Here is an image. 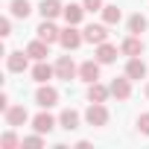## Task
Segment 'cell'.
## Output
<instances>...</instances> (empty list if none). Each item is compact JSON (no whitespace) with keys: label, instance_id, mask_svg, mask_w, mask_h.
<instances>
[{"label":"cell","instance_id":"1","mask_svg":"<svg viewBox=\"0 0 149 149\" xmlns=\"http://www.w3.org/2000/svg\"><path fill=\"white\" fill-rule=\"evenodd\" d=\"M85 120H88V126H105L108 123V108L102 105V102H91L88 105V111H85Z\"/></svg>","mask_w":149,"mask_h":149},{"label":"cell","instance_id":"2","mask_svg":"<svg viewBox=\"0 0 149 149\" xmlns=\"http://www.w3.org/2000/svg\"><path fill=\"white\" fill-rule=\"evenodd\" d=\"M82 41H85V35L76 32L73 24H67V29H61V38H58V44H61L64 50H76V47H82Z\"/></svg>","mask_w":149,"mask_h":149},{"label":"cell","instance_id":"3","mask_svg":"<svg viewBox=\"0 0 149 149\" xmlns=\"http://www.w3.org/2000/svg\"><path fill=\"white\" fill-rule=\"evenodd\" d=\"M76 73H79V67L73 64V58H70V56H58V61H56V76H58V79L70 82Z\"/></svg>","mask_w":149,"mask_h":149},{"label":"cell","instance_id":"4","mask_svg":"<svg viewBox=\"0 0 149 149\" xmlns=\"http://www.w3.org/2000/svg\"><path fill=\"white\" fill-rule=\"evenodd\" d=\"M3 117H6V126H12V129H18V126H24V123L29 120V114H26L24 105H9V108L3 111Z\"/></svg>","mask_w":149,"mask_h":149},{"label":"cell","instance_id":"5","mask_svg":"<svg viewBox=\"0 0 149 149\" xmlns=\"http://www.w3.org/2000/svg\"><path fill=\"white\" fill-rule=\"evenodd\" d=\"M35 32H38V38H41V41H47V44H56V41L61 38V29H58L50 18H44V24H41Z\"/></svg>","mask_w":149,"mask_h":149},{"label":"cell","instance_id":"6","mask_svg":"<svg viewBox=\"0 0 149 149\" xmlns=\"http://www.w3.org/2000/svg\"><path fill=\"white\" fill-rule=\"evenodd\" d=\"M108 88H111V97H117V100H129L132 97V79L129 76H120V79L114 76Z\"/></svg>","mask_w":149,"mask_h":149},{"label":"cell","instance_id":"7","mask_svg":"<svg viewBox=\"0 0 149 149\" xmlns=\"http://www.w3.org/2000/svg\"><path fill=\"white\" fill-rule=\"evenodd\" d=\"M35 102H38L41 108H53V105L58 102V91L50 88V85H41V88L35 91Z\"/></svg>","mask_w":149,"mask_h":149},{"label":"cell","instance_id":"8","mask_svg":"<svg viewBox=\"0 0 149 149\" xmlns=\"http://www.w3.org/2000/svg\"><path fill=\"white\" fill-rule=\"evenodd\" d=\"M82 35H85L88 44H102V41H108V29H105L102 24H88Z\"/></svg>","mask_w":149,"mask_h":149},{"label":"cell","instance_id":"9","mask_svg":"<svg viewBox=\"0 0 149 149\" xmlns=\"http://www.w3.org/2000/svg\"><path fill=\"white\" fill-rule=\"evenodd\" d=\"M79 76L91 85V82H97L100 79V61H94V58H88V61H82L79 64Z\"/></svg>","mask_w":149,"mask_h":149},{"label":"cell","instance_id":"10","mask_svg":"<svg viewBox=\"0 0 149 149\" xmlns=\"http://www.w3.org/2000/svg\"><path fill=\"white\" fill-rule=\"evenodd\" d=\"M26 56H29V53H18V50H15V53H9L6 67H9L12 73H24V70H26V64H29V58H26Z\"/></svg>","mask_w":149,"mask_h":149},{"label":"cell","instance_id":"11","mask_svg":"<svg viewBox=\"0 0 149 149\" xmlns=\"http://www.w3.org/2000/svg\"><path fill=\"white\" fill-rule=\"evenodd\" d=\"M38 12H41V18H58V15H64V6L58 3V0H41V6H38Z\"/></svg>","mask_w":149,"mask_h":149},{"label":"cell","instance_id":"12","mask_svg":"<svg viewBox=\"0 0 149 149\" xmlns=\"http://www.w3.org/2000/svg\"><path fill=\"white\" fill-rule=\"evenodd\" d=\"M114 58H117V47H114V44H108V41L97 44V61H100V64H111Z\"/></svg>","mask_w":149,"mask_h":149},{"label":"cell","instance_id":"13","mask_svg":"<svg viewBox=\"0 0 149 149\" xmlns=\"http://www.w3.org/2000/svg\"><path fill=\"white\" fill-rule=\"evenodd\" d=\"M120 53L129 56V58H132V56H140V53H143V41H140L137 35H132V38H126V41L120 44Z\"/></svg>","mask_w":149,"mask_h":149},{"label":"cell","instance_id":"14","mask_svg":"<svg viewBox=\"0 0 149 149\" xmlns=\"http://www.w3.org/2000/svg\"><path fill=\"white\" fill-rule=\"evenodd\" d=\"M26 53H29V58H35V61H44V58L50 56V44L38 38V41H32V44L26 47Z\"/></svg>","mask_w":149,"mask_h":149},{"label":"cell","instance_id":"15","mask_svg":"<svg viewBox=\"0 0 149 149\" xmlns=\"http://www.w3.org/2000/svg\"><path fill=\"white\" fill-rule=\"evenodd\" d=\"M32 129H35V132H41V134H50V132L56 129V120H53L47 111H41V114L32 120Z\"/></svg>","mask_w":149,"mask_h":149},{"label":"cell","instance_id":"16","mask_svg":"<svg viewBox=\"0 0 149 149\" xmlns=\"http://www.w3.org/2000/svg\"><path fill=\"white\" fill-rule=\"evenodd\" d=\"M53 76H56V67H50L47 61H38V64L32 67V79H35V82H41V85H44L47 79H53Z\"/></svg>","mask_w":149,"mask_h":149},{"label":"cell","instance_id":"17","mask_svg":"<svg viewBox=\"0 0 149 149\" xmlns=\"http://www.w3.org/2000/svg\"><path fill=\"white\" fill-rule=\"evenodd\" d=\"M126 76H129V79H143V76H146V64H143L137 56L129 58V64H126Z\"/></svg>","mask_w":149,"mask_h":149},{"label":"cell","instance_id":"18","mask_svg":"<svg viewBox=\"0 0 149 149\" xmlns=\"http://www.w3.org/2000/svg\"><path fill=\"white\" fill-rule=\"evenodd\" d=\"M58 126H61L64 132H73V129H79V114L73 111V108H64V111H61V117H58Z\"/></svg>","mask_w":149,"mask_h":149},{"label":"cell","instance_id":"19","mask_svg":"<svg viewBox=\"0 0 149 149\" xmlns=\"http://www.w3.org/2000/svg\"><path fill=\"white\" fill-rule=\"evenodd\" d=\"M108 94H111V88H105V85H100V82H91V85H88V100H91V102H105Z\"/></svg>","mask_w":149,"mask_h":149},{"label":"cell","instance_id":"20","mask_svg":"<svg viewBox=\"0 0 149 149\" xmlns=\"http://www.w3.org/2000/svg\"><path fill=\"white\" fill-rule=\"evenodd\" d=\"M85 12H88L85 6H76V3H70V6H64V21L76 26V24H82V15H85Z\"/></svg>","mask_w":149,"mask_h":149},{"label":"cell","instance_id":"21","mask_svg":"<svg viewBox=\"0 0 149 149\" xmlns=\"http://www.w3.org/2000/svg\"><path fill=\"white\" fill-rule=\"evenodd\" d=\"M9 12L15 18H26L32 12V6H29V0H9Z\"/></svg>","mask_w":149,"mask_h":149},{"label":"cell","instance_id":"22","mask_svg":"<svg viewBox=\"0 0 149 149\" xmlns=\"http://www.w3.org/2000/svg\"><path fill=\"white\" fill-rule=\"evenodd\" d=\"M146 26H149V24H146V18H143L140 12L129 18V32H132V35H140V32H146Z\"/></svg>","mask_w":149,"mask_h":149},{"label":"cell","instance_id":"23","mask_svg":"<svg viewBox=\"0 0 149 149\" xmlns=\"http://www.w3.org/2000/svg\"><path fill=\"white\" fill-rule=\"evenodd\" d=\"M120 18H123V15H120L117 6H102V21H105L108 26H111V24H120Z\"/></svg>","mask_w":149,"mask_h":149},{"label":"cell","instance_id":"24","mask_svg":"<svg viewBox=\"0 0 149 149\" xmlns=\"http://www.w3.org/2000/svg\"><path fill=\"white\" fill-rule=\"evenodd\" d=\"M0 146H3V149H15V146H18L15 132H6V134H3V140H0Z\"/></svg>","mask_w":149,"mask_h":149},{"label":"cell","instance_id":"25","mask_svg":"<svg viewBox=\"0 0 149 149\" xmlns=\"http://www.w3.org/2000/svg\"><path fill=\"white\" fill-rule=\"evenodd\" d=\"M82 6L88 12H102V0H82Z\"/></svg>","mask_w":149,"mask_h":149},{"label":"cell","instance_id":"26","mask_svg":"<svg viewBox=\"0 0 149 149\" xmlns=\"http://www.w3.org/2000/svg\"><path fill=\"white\" fill-rule=\"evenodd\" d=\"M24 146H44V137H41V132H38V134H32V137H24Z\"/></svg>","mask_w":149,"mask_h":149},{"label":"cell","instance_id":"27","mask_svg":"<svg viewBox=\"0 0 149 149\" xmlns=\"http://www.w3.org/2000/svg\"><path fill=\"white\" fill-rule=\"evenodd\" d=\"M0 35H3V38H9V35H12V21H9V18L0 21Z\"/></svg>","mask_w":149,"mask_h":149},{"label":"cell","instance_id":"28","mask_svg":"<svg viewBox=\"0 0 149 149\" xmlns=\"http://www.w3.org/2000/svg\"><path fill=\"white\" fill-rule=\"evenodd\" d=\"M137 129H140L143 134H149V114H140V117H137Z\"/></svg>","mask_w":149,"mask_h":149},{"label":"cell","instance_id":"29","mask_svg":"<svg viewBox=\"0 0 149 149\" xmlns=\"http://www.w3.org/2000/svg\"><path fill=\"white\" fill-rule=\"evenodd\" d=\"M0 108H3V111L9 108V97H6V94H0Z\"/></svg>","mask_w":149,"mask_h":149},{"label":"cell","instance_id":"30","mask_svg":"<svg viewBox=\"0 0 149 149\" xmlns=\"http://www.w3.org/2000/svg\"><path fill=\"white\" fill-rule=\"evenodd\" d=\"M146 97H149V85H146Z\"/></svg>","mask_w":149,"mask_h":149}]
</instances>
